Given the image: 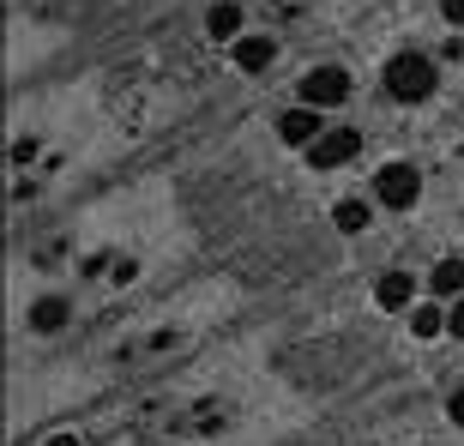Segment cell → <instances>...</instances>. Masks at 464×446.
Masks as SVG:
<instances>
[{
  "label": "cell",
  "instance_id": "cell-1",
  "mask_svg": "<svg viewBox=\"0 0 464 446\" xmlns=\"http://www.w3.org/2000/svg\"><path fill=\"white\" fill-rule=\"evenodd\" d=\"M380 85H386V97H398V103H422V97H434V61L416 54V49H404V54L386 61Z\"/></svg>",
  "mask_w": 464,
  "mask_h": 446
},
{
  "label": "cell",
  "instance_id": "cell-2",
  "mask_svg": "<svg viewBox=\"0 0 464 446\" xmlns=\"http://www.w3.org/2000/svg\"><path fill=\"white\" fill-rule=\"evenodd\" d=\"M416 193H422V175H416L411 163H386V170L374 175V199H380L386 211H411Z\"/></svg>",
  "mask_w": 464,
  "mask_h": 446
},
{
  "label": "cell",
  "instance_id": "cell-3",
  "mask_svg": "<svg viewBox=\"0 0 464 446\" xmlns=\"http://www.w3.org/2000/svg\"><path fill=\"white\" fill-rule=\"evenodd\" d=\"M356 151H362V133H356V127H332V133H320L308 145V163H314V170H338V163H350Z\"/></svg>",
  "mask_w": 464,
  "mask_h": 446
},
{
  "label": "cell",
  "instance_id": "cell-4",
  "mask_svg": "<svg viewBox=\"0 0 464 446\" xmlns=\"http://www.w3.org/2000/svg\"><path fill=\"white\" fill-rule=\"evenodd\" d=\"M344 97H350L344 67H314L308 79H302V103H314V109H332V103H344Z\"/></svg>",
  "mask_w": 464,
  "mask_h": 446
},
{
  "label": "cell",
  "instance_id": "cell-5",
  "mask_svg": "<svg viewBox=\"0 0 464 446\" xmlns=\"http://www.w3.org/2000/svg\"><path fill=\"white\" fill-rule=\"evenodd\" d=\"M272 61H277V43H272V36H241V43H236V67L241 73H266Z\"/></svg>",
  "mask_w": 464,
  "mask_h": 446
},
{
  "label": "cell",
  "instance_id": "cell-6",
  "mask_svg": "<svg viewBox=\"0 0 464 446\" xmlns=\"http://www.w3.org/2000/svg\"><path fill=\"white\" fill-rule=\"evenodd\" d=\"M411 296H416L411 272H386V277H380V284H374V302H380V308H386V314H392V308H411Z\"/></svg>",
  "mask_w": 464,
  "mask_h": 446
},
{
  "label": "cell",
  "instance_id": "cell-7",
  "mask_svg": "<svg viewBox=\"0 0 464 446\" xmlns=\"http://www.w3.org/2000/svg\"><path fill=\"white\" fill-rule=\"evenodd\" d=\"M277 133H284V145H314L320 139V115L314 109H290V115L277 121Z\"/></svg>",
  "mask_w": 464,
  "mask_h": 446
},
{
  "label": "cell",
  "instance_id": "cell-8",
  "mask_svg": "<svg viewBox=\"0 0 464 446\" xmlns=\"http://www.w3.org/2000/svg\"><path fill=\"white\" fill-rule=\"evenodd\" d=\"M206 31L218 36V43H241V6L236 0H218V6L206 13Z\"/></svg>",
  "mask_w": 464,
  "mask_h": 446
},
{
  "label": "cell",
  "instance_id": "cell-9",
  "mask_svg": "<svg viewBox=\"0 0 464 446\" xmlns=\"http://www.w3.org/2000/svg\"><path fill=\"white\" fill-rule=\"evenodd\" d=\"M67 296H43V302H36V308H31V326L36 332H61V326H67Z\"/></svg>",
  "mask_w": 464,
  "mask_h": 446
},
{
  "label": "cell",
  "instance_id": "cell-10",
  "mask_svg": "<svg viewBox=\"0 0 464 446\" xmlns=\"http://www.w3.org/2000/svg\"><path fill=\"white\" fill-rule=\"evenodd\" d=\"M434 296H464V259H440L434 266Z\"/></svg>",
  "mask_w": 464,
  "mask_h": 446
},
{
  "label": "cell",
  "instance_id": "cell-11",
  "mask_svg": "<svg viewBox=\"0 0 464 446\" xmlns=\"http://www.w3.org/2000/svg\"><path fill=\"white\" fill-rule=\"evenodd\" d=\"M332 218H338V229H344V236H362V229H368V206H362V199H338V211H332Z\"/></svg>",
  "mask_w": 464,
  "mask_h": 446
},
{
  "label": "cell",
  "instance_id": "cell-12",
  "mask_svg": "<svg viewBox=\"0 0 464 446\" xmlns=\"http://www.w3.org/2000/svg\"><path fill=\"white\" fill-rule=\"evenodd\" d=\"M440 326H447V314L434 308V302H429V308H416V314H411V332H416V338H434Z\"/></svg>",
  "mask_w": 464,
  "mask_h": 446
},
{
  "label": "cell",
  "instance_id": "cell-13",
  "mask_svg": "<svg viewBox=\"0 0 464 446\" xmlns=\"http://www.w3.org/2000/svg\"><path fill=\"white\" fill-rule=\"evenodd\" d=\"M440 13H447V24H459V31H464V0H440Z\"/></svg>",
  "mask_w": 464,
  "mask_h": 446
},
{
  "label": "cell",
  "instance_id": "cell-14",
  "mask_svg": "<svg viewBox=\"0 0 464 446\" xmlns=\"http://www.w3.org/2000/svg\"><path fill=\"white\" fill-rule=\"evenodd\" d=\"M447 326H452V338H464V296H459V308L447 314Z\"/></svg>",
  "mask_w": 464,
  "mask_h": 446
},
{
  "label": "cell",
  "instance_id": "cell-15",
  "mask_svg": "<svg viewBox=\"0 0 464 446\" xmlns=\"http://www.w3.org/2000/svg\"><path fill=\"white\" fill-rule=\"evenodd\" d=\"M447 411H452V422H459V429H464V386H459V393H452V404H447Z\"/></svg>",
  "mask_w": 464,
  "mask_h": 446
},
{
  "label": "cell",
  "instance_id": "cell-16",
  "mask_svg": "<svg viewBox=\"0 0 464 446\" xmlns=\"http://www.w3.org/2000/svg\"><path fill=\"white\" fill-rule=\"evenodd\" d=\"M49 446H79V441H72V434H54V441Z\"/></svg>",
  "mask_w": 464,
  "mask_h": 446
}]
</instances>
